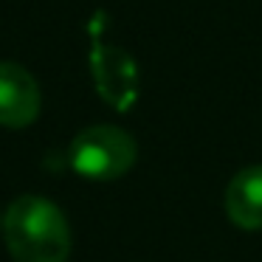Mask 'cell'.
<instances>
[{"label":"cell","mask_w":262,"mask_h":262,"mask_svg":"<svg viewBox=\"0 0 262 262\" xmlns=\"http://www.w3.org/2000/svg\"><path fill=\"white\" fill-rule=\"evenodd\" d=\"M3 239L14 262H65L71 226L62 209L40 194H23L3 214Z\"/></svg>","instance_id":"cell-1"},{"label":"cell","mask_w":262,"mask_h":262,"mask_svg":"<svg viewBox=\"0 0 262 262\" xmlns=\"http://www.w3.org/2000/svg\"><path fill=\"white\" fill-rule=\"evenodd\" d=\"M136 158V138L113 124L85 127L74 136L68 149V161L74 172L88 181H116L133 169Z\"/></svg>","instance_id":"cell-2"},{"label":"cell","mask_w":262,"mask_h":262,"mask_svg":"<svg viewBox=\"0 0 262 262\" xmlns=\"http://www.w3.org/2000/svg\"><path fill=\"white\" fill-rule=\"evenodd\" d=\"M91 74H93V82H96L99 96L113 110L127 113L136 104V99H138V65L119 46L96 42L91 48Z\"/></svg>","instance_id":"cell-3"},{"label":"cell","mask_w":262,"mask_h":262,"mask_svg":"<svg viewBox=\"0 0 262 262\" xmlns=\"http://www.w3.org/2000/svg\"><path fill=\"white\" fill-rule=\"evenodd\" d=\"M40 85L17 62H0V127L23 130L40 116Z\"/></svg>","instance_id":"cell-4"},{"label":"cell","mask_w":262,"mask_h":262,"mask_svg":"<svg viewBox=\"0 0 262 262\" xmlns=\"http://www.w3.org/2000/svg\"><path fill=\"white\" fill-rule=\"evenodd\" d=\"M226 214L237 228H262V164L239 169L226 186Z\"/></svg>","instance_id":"cell-5"},{"label":"cell","mask_w":262,"mask_h":262,"mask_svg":"<svg viewBox=\"0 0 262 262\" xmlns=\"http://www.w3.org/2000/svg\"><path fill=\"white\" fill-rule=\"evenodd\" d=\"M0 228H3V214H0Z\"/></svg>","instance_id":"cell-6"}]
</instances>
